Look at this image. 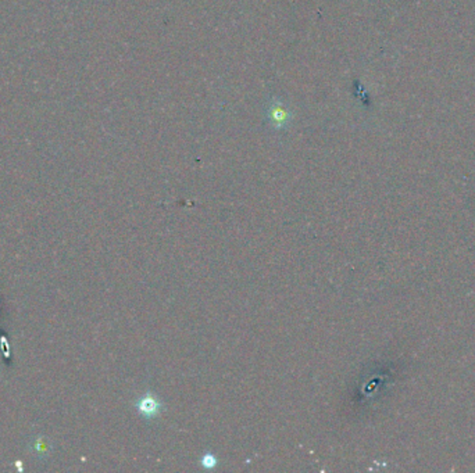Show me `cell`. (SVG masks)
<instances>
[{
	"instance_id": "cell-1",
	"label": "cell",
	"mask_w": 475,
	"mask_h": 473,
	"mask_svg": "<svg viewBox=\"0 0 475 473\" xmlns=\"http://www.w3.org/2000/svg\"><path fill=\"white\" fill-rule=\"evenodd\" d=\"M271 113H272L274 121H276V123H279V124L287 123V120H288V113H287V110H283L281 106H275V107L271 110Z\"/></svg>"
}]
</instances>
